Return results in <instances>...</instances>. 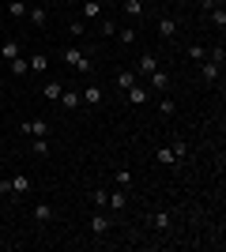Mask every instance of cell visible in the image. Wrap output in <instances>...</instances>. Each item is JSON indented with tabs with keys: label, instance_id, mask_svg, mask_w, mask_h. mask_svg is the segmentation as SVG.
I'll return each mask as SVG.
<instances>
[{
	"label": "cell",
	"instance_id": "1",
	"mask_svg": "<svg viewBox=\"0 0 226 252\" xmlns=\"http://www.w3.org/2000/svg\"><path fill=\"white\" fill-rule=\"evenodd\" d=\"M65 64H68V68H75V72H83V75L95 68V61H91L83 49H75V45H65Z\"/></svg>",
	"mask_w": 226,
	"mask_h": 252
},
{
	"label": "cell",
	"instance_id": "2",
	"mask_svg": "<svg viewBox=\"0 0 226 252\" xmlns=\"http://www.w3.org/2000/svg\"><path fill=\"white\" fill-rule=\"evenodd\" d=\"M125 98H129V105H147L151 102V87L147 83H136V87L125 91Z\"/></svg>",
	"mask_w": 226,
	"mask_h": 252
},
{
	"label": "cell",
	"instance_id": "3",
	"mask_svg": "<svg viewBox=\"0 0 226 252\" xmlns=\"http://www.w3.org/2000/svg\"><path fill=\"white\" fill-rule=\"evenodd\" d=\"M155 68H159V57H155V53H140V57H136V72L140 75H151Z\"/></svg>",
	"mask_w": 226,
	"mask_h": 252
},
{
	"label": "cell",
	"instance_id": "4",
	"mask_svg": "<svg viewBox=\"0 0 226 252\" xmlns=\"http://www.w3.org/2000/svg\"><path fill=\"white\" fill-rule=\"evenodd\" d=\"M140 83V72L136 68H117V87L121 91H129V87H136Z\"/></svg>",
	"mask_w": 226,
	"mask_h": 252
},
{
	"label": "cell",
	"instance_id": "5",
	"mask_svg": "<svg viewBox=\"0 0 226 252\" xmlns=\"http://www.w3.org/2000/svg\"><path fill=\"white\" fill-rule=\"evenodd\" d=\"M57 102L65 105L68 113H75V109H83V98H79V91H61V98Z\"/></svg>",
	"mask_w": 226,
	"mask_h": 252
},
{
	"label": "cell",
	"instance_id": "6",
	"mask_svg": "<svg viewBox=\"0 0 226 252\" xmlns=\"http://www.w3.org/2000/svg\"><path fill=\"white\" fill-rule=\"evenodd\" d=\"M125 207H129V189H113V192H109L106 211H125Z\"/></svg>",
	"mask_w": 226,
	"mask_h": 252
},
{
	"label": "cell",
	"instance_id": "7",
	"mask_svg": "<svg viewBox=\"0 0 226 252\" xmlns=\"http://www.w3.org/2000/svg\"><path fill=\"white\" fill-rule=\"evenodd\" d=\"M219 72H223V64H215V61H200V79H204V83H215Z\"/></svg>",
	"mask_w": 226,
	"mask_h": 252
},
{
	"label": "cell",
	"instance_id": "8",
	"mask_svg": "<svg viewBox=\"0 0 226 252\" xmlns=\"http://www.w3.org/2000/svg\"><path fill=\"white\" fill-rule=\"evenodd\" d=\"M23 132L31 139H38V136H49V125L45 121H23Z\"/></svg>",
	"mask_w": 226,
	"mask_h": 252
},
{
	"label": "cell",
	"instance_id": "9",
	"mask_svg": "<svg viewBox=\"0 0 226 252\" xmlns=\"http://www.w3.org/2000/svg\"><path fill=\"white\" fill-rule=\"evenodd\" d=\"M147 87L151 91H166V87H170V75L162 72V68H155V72L147 75Z\"/></svg>",
	"mask_w": 226,
	"mask_h": 252
},
{
	"label": "cell",
	"instance_id": "10",
	"mask_svg": "<svg viewBox=\"0 0 226 252\" xmlns=\"http://www.w3.org/2000/svg\"><path fill=\"white\" fill-rule=\"evenodd\" d=\"M8 72L15 75V79H23V75H31V61H27V57H15V61H8Z\"/></svg>",
	"mask_w": 226,
	"mask_h": 252
},
{
	"label": "cell",
	"instance_id": "11",
	"mask_svg": "<svg viewBox=\"0 0 226 252\" xmlns=\"http://www.w3.org/2000/svg\"><path fill=\"white\" fill-rule=\"evenodd\" d=\"M61 91H65V83H61V79H45V83H42V98H49V102H57V98H61Z\"/></svg>",
	"mask_w": 226,
	"mask_h": 252
},
{
	"label": "cell",
	"instance_id": "12",
	"mask_svg": "<svg viewBox=\"0 0 226 252\" xmlns=\"http://www.w3.org/2000/svg\"><path fill=\"white\" fill-rule=\"evenodd\" d=\"M109 226H113V222H109V215H95V219H91V233H95V237H106Z\"/></svg>",
	"mask_w": 226,
	"mask_h": 252
},
{
	"label": "cell",
	"instance_id": "13",
	"mask_svg": "<svg viewBox=\"0 0 226 252\" xmlns=\"http://www.w3.org/2000/svg\"><path fill=\"white\" fill-rule=\"evenodd\" d=\"M151 230H159V233H166L170 230V211H155V215H151Z\"/></svg>",
	"mask_w": 226,
	"mask_h": 252
},
{
	"label": "cell",
	"instance_id": "14",
	"mask_svg": "<svg viewBox=\"0 0 226 252\" xmlns=\"http://www.w3.org/2000/svg\"><path fill=\"white\" fill-rule=\"evenodd\" d=\"M27 192H31V177H27V173H15V177H11V196H27Z\"/></svg>",
	"mask_w": 226,
	"mask_h": 252
},
{
	"label": "cell",
	"instance_id": "15",
	"mask_svg": "<svg viewBox=\"0 0 226 252\" xmlns=\"http://www.w3.org/2000/svg\"><path fill=\"white\" fill-rule=\"evenodd\" d=\"M27 61H31V72L34 75H45V72H49V57H45V53H34V57H27Z\"/></svg>",
	"mask_w": 226,
	"mask_h": 252
},
{
	"label": "cell",
	"instance_id": "16",
	"mask_svg": "<svg viewBox=\"0 0 226 252\" xmlns=\"http://www.w3.org/2000/svg\"><path fill=\"white\" fill-rule=\"evenodd\" d=\"M27 19H31L34 27H45V23H49V11H45L42 4H34V8H27Z\"/></svg>",
	"mask_w": 226,
	"mask_h": 252
},
{
	"label": "cell",
	"instance_id": "17",
	"mask_svg": "<svg viewBox=\"0 0 226 252\" xmlns=\"http://www.w3.org/2000/svg\"><path fill=\"white\" fill-rule=\"evenodd\" d=\"M0 57H4V61H15V57H23V45L15 42V38H8V42L0 45Z\"/></svg>",
	"mask_w": 226,
	"mask_h": 252
},
{
	"label": "cell",
	"instance_id": "18",
	"mask_svg": "<svg viewBox=\"0 0 226 252\" xmlns=\"http://www.w3.org/2000/svg\"><path fill=\"white\" fill-rule=\"evenodd\" d=\"M79 98H83V105H102V87H83Z\"/></svg>",
	"mask_w": 226,
	"mask_h": 252
},
{
	"label": "cell",
	"instance_id": "19",
	"mask_svg": "<svg viewBox=\"0 0 226 252\" xmlns=\"http://www.w3.org/2000/svg\"><path fill=\"white\" fill-rule=\"evenodd\" d=\"M159 34L162 38H173V34H177V19H173V15H162L159 19Z\"/></svg>",
	"mask_w": 226,
	"mask_h": 252
},
{
	"label": "cell",
	"instance_id": "20",
	"mask_svg": "<svg viewBox=\"0 0 226 252\" xmlns=\"http://www.w3.org/2000/svg\"><path fill=\"white\" fill-rule=\"evenodd\" d=\"M83 19H102V0H83Z\"/></svg>",
	"mask_w": 226,
	"mask_h": 252
},
{
	"label": "cell",
	"instance_id": "21",
	"mask_svg": "<svg viewBox=\"0 0 226 252\" xmlns=\"http://www.w3.org/2000/svg\"><path fill=\"white\" fill-rule=\"evenodd\" d=\"M8 15L11 19H27V0H8Z\"/></svg>",
	"mask_w": 226,
	"mask_h": 252
},
{
	"label": "cell",
	"instance_id": "22",
	"mask_svg": "<svg viewBox=\"0 0 226 252\" xmlns=\"http://www.w3.org/2000/svg\"><path fill=\"white\" fill-rule=\"evenodd\" d=\"M31 215H34V222L42 226V222H49V219H53V207H49V203H38V207H34Z\"/></svg>",
	"mask_w": 226,
	"mask_h": 252
},
{
	"label": "cell",
	"instance_id": "23",
	"mask_svg": "<svg viewBox=\"0 0 226 252\" xmlns=\"http://www.w3.org/2000/svg\"><path fill=\"white\" fill-rule=\"evenodd\" d=\"M155 158H159V166H181V162L173 158V151H170V147H159V151H155Z\"/></svg>",
	"mask_w": 226,
	"mask_h": 252
},
{
	"label": "cell",
	"instance_id": "24",
	"mask_svg": "<svg viewBox=\"0 0 226 252\" xmlns=\"http://www.w3.org/2000/svg\"><path fill=\"white\" fill-rule=\"evenodd\" d=\"M207 19H211V23L219 27V31H223V27H226V8H223V4H215V8L207 11Z\"/></svg>",
	"mask_w": 226,
	"mask_h": 252
},
{
	"label": "cell",
	"instance_id": "25",
	"mask_svg": "<svg viewBox=\"0 0 226 252\" xmlns=\"http://www.w3.org/2000/svg\"><path fill=\"white\" fill-rule=\"evenodd\" d=\"M125 15H129V19H140L143 15V0H125Z\"/></svg>",
	"mask_w": 226,
	"mask_h": 252
},
{
	"label": "cell",
	"instance_id": "26",
	"mask_svg": "<svg viewBox=\"0 0 226 252\" xmlns=\"http://www.w3.org/2000/svg\"><path fill=\"white\" fill-rule=\"evenodd\" d=\"M170 151H173V158H177V162H185V158H189V143H185V139H173Z\"/></svg>",
	"mask_w": 226,
	"mask_h": 252
},
{
	"label": "cell",
	"instance_id": "27",
	"mask_svg": "<svg viewBox=\"0 0 226 252\" xmlns=\"http://www.w3.org/2000/svg\"><path fill=\"white\" fill-rule=\"evenodd\" d=\"M159 113L162 117H173V113H177V102H173V98H159Z\"/></svg>",
	"mask_w": 226,
	"mask_h": 252
},
{
	"label": "cell",
	"instance_id": "28",
	"mask_svg": "<svg viewBox=\"0 0 226 252\" xmlns=\"http://www.w3.org/2000/svg\"><path fill=\"white\" fill-rule=\"evenodd\" d=\"M91 200H95V207H98V211H106V203H109V192H106V189H95V192H91Z\"/></svg>",
	"mask_w": 226,
	"mask_h": 252
},
{
	"label": "cell",
	"instance_id": "29",
	"mask_svg": "<svg viewBox=\"0 0 226 252\" xmlns=\"http://www.w3.org/2000/svg\"><path fill=\"white\" fill-rule=\"evenodd\" d=\"M117 42H121V45H136V31H132V27H125V31H121V27H117Z\"/></svg>",
	"mask_w": 226,
	"mask_h": 252
},
{
	"label": "cell",
	"instance_id": "30",
	"mask_svg": "<svg viewBox=\"0 0 226 252\" xmlns=\"http://www.w3.org/2000/svg\"><path fill=\"white\" fill-rule=\"evenodd\" d=\"M34 155H38V158H49V139H45V136L34 139Z\"/></svg>",
	"mask_w": 226,
	"mask_h": 252
},
{
	"label": "cell",
	"instance_id": "31",
	"mask_svg": "<svg viewBox=\"0 0 226 252\" xmlns=\"http://www.w3.org/2000/svg\"><path fill=\"white\" fill-rule=\"evenodd\" d=\"M113 185H117V189H129V185H132L129 169H117V173H113Z\"/></svg>",
	"mask_w": 226,
	"mask_h": 252
},
{
	"label": "cell",
	"instance_id": "32",
	"mask_svg": "<svg viewBox=\"0 0 226 252\" xmlns=\"http://www.w3.org/2000/svg\"><path fill=\"white\" fill-rule=\"evenodd\" d=\"M204 57H207L204 45H189V61H204Z\"/></svg>",
	"mask_w": 226,
	"mask_h": 252
},
{
	"label": "cell",
	"instance_id": "33",
	"mask_svg": "<svg viewBox=\"0 0 226 252\" xmlns=\"http://www.w3.org/2000/svg\"><path fill=\"white\" fill-rule=\"evenodd\" d=\"M98 34H106V38H117V23L102 19V31H98Z\"/></svg>",
	"mask_w": 226,
	"mask_h": 252
},
{
	"label": "cell",
	"instance_id": "34",
	"mask_svg": "<svg viewBox=\"0 0 226 252\" xmlns=\"http://www.w3.org/2000/svg\"><path fill=\"white\" fill-rule=\"evenodd\" d=\"M0 196H11V181H8V177L0 181Z\"/></svg>",
	"mask_w": 226,
	"mask_h": 252
},
{
	"label": "cell",
	"instance_id": "35",
	"mask_svg": "<svg viewBox=\"0 0 226 252\" xmlns=\"http://www.w3.org/2000/svg\"><path fill=\"white\" fill-rule=\"evenodd\" d=\"M68 4H83V0H68Z\"/></svg>",
	"mask_w": 226,
	"mask_h": 252
}]
</instances>
